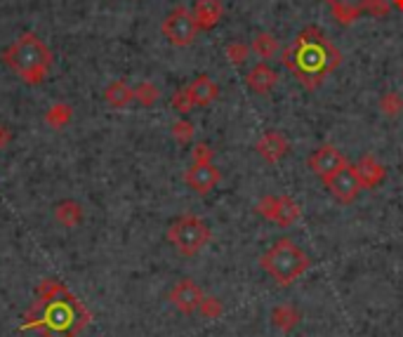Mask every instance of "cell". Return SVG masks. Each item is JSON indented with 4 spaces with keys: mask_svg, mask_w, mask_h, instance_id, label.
I'll return each instance as SVG.
<instances>
[{
    "mask_svg": "<svg viewBox=\"0 0 403 337\" xmlns=\"http://www.w3.org/2000/svg\"><path fill=\"white\" fill-rule=\"evenodd\" d=\"M193 163H213V149L203 142L196 144V149H193Z\"/></svg>",
    "mask_w": 403,
    "mask_h": 337,
    "instance_id": "d4e9b609",
    "label": "cell"
},
{
    "mask_svg": "<svg viewBox=\"0 0 403 337\" xmlns=\"http://www.w3.org/2000/svg\"><path fill=\"white\" fill-rule=\"evenodd\" d=\"M196 33H198L196 17H193V12H189L187 7H175L165 17V21H163V36L175 48H187V45L196 41Z\"/></svg>",
    "mask_w": 403,
    "mask_h": 337,
    "instance_id": "5b68a950",
    "label": "cell"
},
{
    "mask_svg": "<svg viewBox=\"0 0 403 337\" xmlns=\"http://www.w3.org/2000/svg\"><path fill=\"white\" fill-rule=\"evenodd\" d=\"M217 300H203L200 302V311L205 313V316H215V313H220V304H215Z\"/></svg>",
    "mask_w": 403,
    "mask_h": 337,
    "instance_id": "4316f807",
    "label": "cell"
},
{
    "mask_svg": "<svg viewBox=\"0 0 403 337\" xmlns=\"http://www.w3.org/2000/svg\"><path fill=\"white\" fill-rule=\"evenodd\" d=\"M260 214H265L267 219L276 222L281 227H290L292 222H297L300 217V205L288 196H265L257 203Z\"/></svg>",
    "mask_w": 403,
    "mask_h": 337,
    "instance_id": "52a82bcc",
    "label": "cell"
},
{
    "mask_svg": "<svg viewBox=\"0 0 403 337\" xmlns=\"http://www.w3.org/2000/svg\"><path fill=\"white\" fill-rule=\"evenodd\" d=\"M252 50L257 52L262 59H271V57H276L278 50H281V43H278L276 36H271V33H260V36L252 41Z\"/></svg>",
    "mask_w": 403,
    "mask_h": 337,
    "instance_id": "ac0fdd59",
    "label": "cell"
},
{
    "mask_svg": "<svg viewBox=\"0 0 403 337\" xmlns=\"http://www.w3.org/2000/svg\"><path fill=\"white\" fill-rule=\"evenodd\" d=\"M354 167H356V172H359V177L363 182V189H373L384 180V167L379 165L373 156H363Z\"/></svg>",
    "mask_w": 403,
    "mask_h": 337,
    "instance_id": "2e32d148",
    "label": "cell"
},
{
    "mask_svg": "<svg viewBox=\"0 0 403 337\" xmlns=\"http://www.w3.org/2000/svg\"><path fill=\"white\" fill-rule=\"evenodd\" d=\"M203 300H205L203 293H200V288L191 279L180 281L173 290H170V302H173L175 309H180L182 313H193L196 309H200V302Z\"/></svg>",
    "mask_w": 403,
    "mask_h": 337,
    "instance_id": "ba28073f",
    "label": "cell"
},
{
    "mask_svg": "<svg viewBox=\"0 0 403 337\" xmlns=\"http://www.w3.org/2000/svg\"><path fill=\"white\" fill-rule=\"evenodd\" d=\"M222 0H196V7H193V17H196L198 28L210 31L220 24L222 19Z\"/></svg>",
    "mask_w": 403,
    "mask_h": 337,
    "instance_id": "4fadbf2b",
    "label": "cell"
},
{
    "mask_svg": "<svg viewBox=\"0 0 403 337\" xmlns=\"http://www.w3.org/2000/svg\"><path fill=\"white\" fill-rule=\"evenodd\" d=\"M325 187L330 189V194L335 196L340 203H354L363 191V182L359 177V172H356V167L347 163L345 167H340L332 177L325 180Z\"/></svg>",
    "mask_w": 403,
    "mask_h": 337,
    "instance_id": "8992f818",
    "label": "cell"
},
{
    "mask_svg": "<svg viewBox=\"0 0 403 337\" xmlns=\"http://www.w3.org/2000/svg\"><path fill=\"white\" fill-rule=\"evenodd\" d=\"M248 55H250V48H248V45H243V43H234V45H229L227 48V57H229V61L231 64H243V61L248 59Z\"/></svg>",
    "mask_w": 403,
    "mask_h": 337,
    "instance_id": "7402d4cb",
    "label": "cell"
},
{
    "mask_svg": "<svg viewBox=\"0 0 403 337\" xmlns=\"http://www.w3.org/2000/svg\"><path fill=\"white\" fill-rule=\"evenodd\" d=\"M187 90H189V97H191L193 106L213 104L217 99V95H220V88H217L215 83L210 81V76H198V78L193 81Z\"/></svg>",
    "mask_w": 403,
    "mask_h": 337,
    "instance_id": "9a60e30c",
    "label": "cell"
},
{
    "mask_svg": "<svg viewBox=\"0 0 403 337\" xmlns=\"http://www.w3.org/2000/svg\"><path fill=\"white\" fill-rule=\"evenodd\" d=\"M347 165V158L340 153L335 147H321V149H316V153L312 158H309V167L319 175V177L325 182L328 177H332L340 167H345Z\"/></svg>",
    "mask_w": 403,
    "mask_h": 337,
    "instance_id": "9c48e42d",
    "label": "cell"
},
{
    "mask_svg": "<svg viewBox=\"0 0 403 337\" xmlns=\"http://www.w3.org/2000/svg\"><path fill=\"white\" fill-rule=\"evenodd\" d=\"M245 83H248V88L255 90L257 95H267V92H271V90L276 88L278 76H276V71L271 66L257 64V66H252L250 71H248Z\"/></svg>",
    "mask_w": 403,
    "mask_h": 337,
    "instance_id": "7c38bea8",
    "label": "cell"
},
{
    "mask_svg": "<svg viewBox=\"0 0 403 337\" xmlns=\"http://www.w3.org/2000/svg\"><path fill=\"white\" fill-rule=\"evenodd\" d=\"M370 14H375V17H382V14L389 12V7H387L384 0H370V5H368V10Z\"/></svg>",
    "mask_w": 403,
    "mask_h": 337,
    "instance_id": "484cf974",
    "label": "cell"
},
{
    "mask_svg": "<svg viewBox=\"0 0 403 337\" xmlns=\"http://www.w3.org/2000/svg\"><path fill=\"white\" fill-rule=\"evenodd\" d=\"M5 64L26 83H41L50 71L52 52L36 33H24L5 52Z\"/></svg>",
    "mask_w": 403,
    "mask_h": 337,
    "instance_id": "7a4b0ae2",
    "label": "cell"
},
{
    "mask_svg": "<svg viewBox=\"0 0 403 337\" xmlns=\"http://www.w3.org/2000/svg\"><path fill=\"white\" fill-rule=\"evenodd\" d=\"M168 241L175 245L177 252L191 257L203 250L205 243L210 241V229H208V224L200 217L187 214V217L173 222V227L168 229Z\"/></svg>",
    "mask_w": 403,
    "mask_h": 337,
    "instance_id": "277c9868",
    "label": "cell"
},
{
    "mask_svg": "<svg viewBox=\"0 0 403 337\" xmlns=\"http://www.w3.org/2000/svg\"><path fill=\"white\" fill-rule=\"evenodd\" d=\"M173 133H175V140L189 142L191 137H193V125H191L189 120H177L175 125H173Z\"/></svg>",
    "mask_w": 403,
    "mask_h": 337,
    "instance_id": "cb8c5ba5",
    "label": "cell"
},
{
    "mask_svg": "<svg viewBox=\"0 0 403 337\" xmlns=\"http://www.w3.org/2000/svg\"><path fill=\"white\" fill-rule=\"evenodd\" d=\"M184 182L196 191V194H208L217 187L220 182V170L213 163H193L187 175H184Z\"/></svg>",
    "mask_w": 403,
    "mask_h": 337,
    "instance_id": "30bf717a",
    "label": "cell"
},
{
    "mask_svg": "<svg viewBox=\"0 0 403 337\" xmlns=\"http://www.w3.org/2000/svg\"><path fill=\"white\" fill-rule=\"evenodd\" d=\"M394 5H397L399 10H403V0H394Z\"/></svg>",
    "mask_w": 403,
    "mask_h": 337,
    "instance_id": "83f0119b",
    "label": "cell"
},
{
    "mask_svg": "<svg viewBox=\"0 0 403 337\" xmlns=\"http://www.w3.org/2000/svg\"><path fill=\"white\" fill-rule=\"evenodd\" d=\"M379 109H382L387 116H399L403 109V99L399 97V92H387V95L379 99Z\"/></svg>",
    "mask_w": 403,
    "mask_h": 337,
    "instance_id": "ffe728a7",
    "label": "cell"
},
{
    "mask_svg": "<svg viewBox=\"0 0 403 337\" xmlns=\"http://www.w3.org/2000/svg\"><path fill=\"white\" fill-rule=\"evenodd\" d=\"M330 5L332 14L337 17V21L342 24H352V21L368 10L370 0H325Z\"/></svg>",
    "mask_w": 403,
    "mask_h": 337,
    "instance_id": "5bb4252c",
    "label": "cell"
},
{
    "mask_svg": "<svg viewBox=\"0 0 403 337\" xmlns=\"http://www.w3.org/2000/svg\"><path fill=\"white\" fill-rule=\"evenodd\" d=\"M283 64L297 76L305 88H316L323 76L332 73L340 64V50L325 41L319 28H309L297 36L290 48L283 50Z\"/></svg>",
    "mask_w": 403,
    "mask_h": 337,
    "instance_id": "6da1fadb",
    "label": "cell"
},
{
    "mask_svg": "<svg viewBox=\"0 0 403 337\" xmlns=\"http://www.w3.org/2000/svg\"><path fill=\"white\" fill-rule=\"evenodd\" d=\"M173 106L180 113H187L191 106H193V102H191V97H189V90L184 88V90H177L175 92V97H173Z\"/></svg>",
    "mask_w": 403,
    "mask_h": 337,
    "instance_id": "603a6c76",
    "label": "cell"
},
{
    "mask_svg": "<svg viewBox=\"0 0 403 337\" xmlns=\"http://www.w3.org/2000/svg\"><path fill=\"white\" fill-rule=\"evenodd\" d=\"M133 97H135V90H130L126 83H121V81H116L106 88V102L111 106H126V104H130Z\"/></svg>",
    "mask_w": 403,
    "mask_h": 337,
    "instance_id": "d6986e66",
    "label": "cell"
},
{
    "mask_svg": "<svg viewBox=\"0 0 403 337\" xmlns=\"http://www.w3.org/2000/svg\"><path fill=\"white\" fill-rule=\"evenodd\" d=\"M257 153L262 158L267 160V163H278L285 153H288V142H285V137L281 133H274V130H269L260 137L257 142Z\"/></svg>",
    "mask_w": 403,
    "mask_h": 337,
    "instance_id": "8fae6325",
    "label": "cell"
},
{
    "mask_svg": "<svg viewBox=\"0 0 403 337\" xmlns=\"http://www.w3.org/2000/svg\"><path fill=\"white\" fill-rule=\"evenodd\" d=\"M54 217H57L64 227H76L83 219V210L78 203L64 201V203H59L57 210H54Z\"/></svg>",
    "mask_w": 403,
    "mask_h": 337,
    "instance_id": "e0dca14e",
    "label": "cell"
},
{
    "mask_svg": "<svg viewBox=\"0 0 403 337\" xmlns=\"http://www.w3.org/2000/svg\"><path fill=\"white\" fill-rule=\"evenodd\" d=\"M260 264L262 269H265L271 279H276L281 286H290V283H295L300 276L309 269L312 262H309V257L295 243L288 239H281L265 252Z\"/></svg>",
    "mask_w": 403,
    "mask_h": 337,
    "instance_id": "3957f363",
    "label": "cell"
},
{
    "mask_svg": "<svg viewBox=\"0 0 403 337\" xmlns=\"http://www.w3.org/2000/svg\"><path fill=\"white\" fill-rule=\"evenodd\" d=\"M135 97L142 102L144 106H151V104H156L158 102V88L153 85V83H142L137 90H135Z\"/></svg>",
    "mask_w": 403,
    "mask_h": 337,
    "instance_id": "44dd1931",
    "label": "cell"
}]
</instances>
